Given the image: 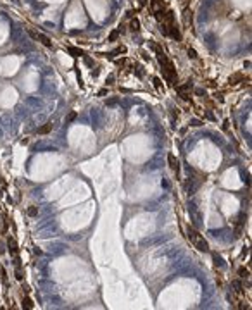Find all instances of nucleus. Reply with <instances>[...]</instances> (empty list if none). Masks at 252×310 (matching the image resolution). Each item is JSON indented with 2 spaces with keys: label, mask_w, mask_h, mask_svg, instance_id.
Returning a JSON list of instances; mask_svg holds the SVG:
<instances>
[{
  "label": "nucleus",
  "mask_w": 252,
  "mask_h": 310,
  "mask_svg": "<svg viewBox=\"0 0 252 310\" xmlns=\"http://www.w3.org/2000/svg\"><path fill=\"white\" fill-rule=\"evenodd\" d=\"M240 79H244V76H242V74H235V76L230 78V84H236Z\"/></svg>",
  "instance_id": "obj_13"
},
{
  "label": "nucleus",
  "mask_w": 252,
  "mask_h": 310,
  "mask_svg": "<svg viewBox=\"0 0 252 310\" xmlns=\"http://www.w3.org/2000/svg\"><path fill=\"white\" fill-rule=\"evenodd\" d=\"M154 86L159 91H163V83H161V79H159V78H154Z\"/></svg>",
  "instance_id": "obj_16"
},
{
  "label": "nucleus",
  "mask_w": 252,
  "mask_h": 310,
  "mask_svg": "<svg viewBox=\"0 0 252 310\" xmlns=\"http://www.w3.org/2000/svg\"><path fill=\"white\" fill-rule=\"evenodd\" d=\"M28 35H30L31 38H35V40L38 38V33H36V31H33V29H28Z\"/></svg>",
  "instance_id": "obj_22"
},
{
  "label": "nucleus",
  "mask_w": 252,
  "mask_h": 310,
  "mask_svg": "<svg viewBox=\"0 0 252 310\" xmlns=\"http://www.w3.org/2000/svg\"><path fill=\"white\" fill-rule=\"evenodd\" d=\"M150 9L157 12V10H164V0H150Z\"/></svg>",
  "instance_id": "obj_7"
},
{
  "label": "nucleus",
  "mask_w": 252,
  "mask_h": 310,
  "mask_svg": "<svg viewBox=\"0 0 252 310\" xmlns=\"http://www.w3.org/2000/svg\"><path fill=\"white\" fill-rule=\"evenodd\" d=\"M188 57H190V59H197V52L194 48H188Z\"/></svg>",
  "instance_id": "obj_20"
},
{
  "label": "nucleus",
  "mask_w": 252,
  "mask_h": 310,
  "mask_svg": "<svg viewBox=\"0 0 252 310\" xmlns=\"http://www.w3.org/2000/svg\"><path fill=\"white\" fill-rule=\"evenodd\" d=\"M0 276H2V281H4V283H7V276H5V269H4V267H0Z\"/></svg>",
  "instance_id": "obj_21"
},
{
  "label": "nucleus",
  "mask_w": 252,
  "mask_h": 310,
  "mask_svg": "<svg viewBox=\"0 0 252 310\" xmlns=\"http://www.w3.org/2000/svg\"><path fill=\"white\" fill-rule=\"evenodd\" d=\"M231 288H233V291H235V293H242V291H244V286H242V283H240V281H233V283H231Z\"/></svg>",
  "instance_id": "obj_11"
},
{
  "label": "nucleus",
  "mask_w": 252,
  "mask_h": 310,
  "mask_svg": "<svg viewBox=\"0 0 252 310\" xmlns=\"http://www.w3.org/2000/svg\"><path fill=\"white\" fill-rule=\"evenodd\" d=\"M155 54H157V60H159L161 69H163V73H164V78L168 79L169 84H174L176 83V69H174V64L166 57V54L161 50L159 45H155Z\"/></svg>",
  "instance_id": "obj_1"
},
{
  "label": "nucleus",
  "mask_w": 252,
  "mask_h": 310,
  "mask_svg": "<svg viewBox=\"0 0 252 310\" xmlns=\"http://www.w3.org/2000/svg\"><path fill=\"white\" fill-rule=\"evenodd\" d=\"M212 257H214V264H216L218 267H223V265H225L223 259H221V257H218V253H212Z\"/></svg>",
  "instance_id": "obj_14"
},
{
  "label": "nucleus",
  "mask_w": 252,
  "mask_h": 310,
  "mask_svg": "<svg viewBox=\"0 0 252 310\" xmlns=\"http://www.w3.org/2000/svg\"><path fill=\"white\" fill-rule=\"evenodd\" d=\"M192 126H200V121H192Z\"/></svg>",
  "instance_id": "obj_26"
},
{
  "label": "nucleus",
  "mask_w": 252,
  "mask_h": 310,
  "mask_svg": "<svg viewBox=\"0 0 252 310\" xmlns=\"http://www.w3.org/2000/svg\"><path fill=\"white\" fill-rule=\"evenodd\" d=\"M168 35L169 36H173L176 41H180L181 40V33L178 31V28H176V24H173V26H169V31H168Z\"/></svg>",
  "instance_id": "obj_8"
},
{
  "label": "nucleus",
  "mask_w": 252,
  "mask_h": 310,
  "mask_svg": "<svg viewBox=\"0 0 252 310\" xmlns=\"http://www.w3.org/2000/svg\"><path fill=\"white\" fill-rule=\"evenodd\" d=\"M16 278L19 279V281H21V279H23V276H21V270H19V269L16 270Z\"/></svg>",
  "instance_id": "obj_23"
},
{
  "label": "nucleus",
  "mask_w": 252,
  "mask_h": 310,
  "mask_svg": "<svg viewBox=\"0 0 252 310\" xmlns=\"http://www.w3.org/2000/svg\"><path fill=\"white\" fill-rule=\"evenodd\" d=\"M36 40L40 41L43 47H47V48H50V47H52V41H50V38L47 36V35H43V33H38V38H36Z\"/></svg>",
  "instance_id": "obj_6"
},
{
  "label": "nucleus",
  "mask_w": 252,
  "mask_h": 310,
  "mask_svg": "<svg viewBox=\"0 0 252 310\" xmlns=\"http://www.w3.org/2000/svg\"><path fill=\"white\" fill-rule=\"evenodd\" d=\"M187 233H188V239H190V243L194 245V248H197L199 252H209V243L205 241V238H204L197 229H194L190 226Z\"/></svg>",
  "instance_id": "obj_2"
},
{
  "label": "nucleus",
  "mask_w": 252,
  "mask_h": 310,
  "mask_svg": "<svg viewBox=\"0 0 252 310\" xmlns=\"http://www.w3.org/2000/svg\"><path fill=\"white\" fill-rule=\"evenodd\" d=\"M130 29H131V31H138V29H140V21H138V19H131Z\"/></svg>",
  "instance_id": "obj_12"
},
{
  "label": "nucleus",
  "mask_w": 252,
  "mask_h": 310,
  "mask_svg": "<svg viewBox=\"0 0 252 310\" xmlns=\"http://www.w3.org/2000/svg\"><path fill=\"white\" fill-rule=\"evenodd\" d=\"M36 214H38V209H36V207H30V209H28V215H31V217H35Z\"/></svg>",
  "instance_id": "obj_18"
},
{
  "label": "nucleus",
  "mask_w": 252,
  "mask_h": 310,
  "mask_svg": "<svg viewBox=\"0 0 252 310\" xmlns=\"http://www.w3.org/2000/svg\"><path fill=\"white\" fill-rule=\"evenodd\" d=\"M118 36H119V31L116 29V31H112L111 35H109V38H107V40H109V41H114L116 38H118Z\"/></svg>",
  "instance_id": "obj_19"
},
{
  "label": "nucleus",
  "mask_w": 252,
  "mask_h": 310,
  "mask_svg": "<svg viewBox=\"0 0 252 310\" xmlns=\"http://www.w3.org/2000/svg\"><path fill=\"white\" fill-rule=\"evenodd\" d=\"M190 86H192L190 83H185V84H181V86H178V88H176V90H178V95L183 98V100H188V98H190V93H188Z\"/></svg>",
  "instance_id": "obj_3"
},
{
  "label": "nucleus",
  "mask_w": 252,
  "mask_h": 310,
  "mask_svg": "<svg viewBox=\"0 0 252 310\" xmlns=\"http://www.w3.org/2000/svg\"><path fill=\"white\" fill-rule=\"evenodd\" d=\"M0 181H2V179H0Z\"/></svg>",
  "instance_id": "obj_27"
},
{
  "label": "nucleus",
  "mask_w": 252,
  "mask_h": 310,
  "mask_svg": "<svg viewBox=\"0 0 252 310\" xmlns=\"http://www.w3.org/2000/svg\"><path fill=\"white\" fill-rule=\"evenodd\" d=\"M238 274H240V278H247V276H249V269L240 267V269H238Z\"/></svg>",
  "instance_id": "obj_17"
},
{
  "label": "nucleus",
  "mask_w": 252,
  "mask_h": 310,
  "mask_svg": "<svg viewBox=\"0 0 252 310\" xmlns=\"http://www.w3.org/2000/svg\"><path fill=\"white\" fill-rule=\"evenodd\" d=\"M52 128H54V124H52V123H47V124H43L41 128H38V129H36V133H38V134H47V133H50V131H52Z\"/></svg>",
  "instance_id": "obj_9"
},
{
  "label": "nucleus",
  "mask_w": 252,
  "mask_h": 310,
  "mask_svg": "<svg viewBox=\"0 0 252 310\" xmlns=\"http://www.w3.org/2000/svg\"><path fill=\"white\" fill-rule=\"evenodd\" d=\"M7 246H9V253H10V255L16 257L17 253H19V248H17V243H16L14 238H9L7 239Z\"/></svg>",
  "instance_id": "obj_4"
},
{
  "label": "nucleus",
  "mask_w": 252,
  "mask_h": 310,
  "mask_svg": "<svg viewBox=\"0 0 252 310\" xmlns=\"http://www.w3.org/2000/svg\"><path fill=\"white\" fill-rule=\"evenodd\" d=\"M23 307H24V309H33V307H35V305H33V302L31 300H30V298H23Z\"/></svg>",
  "instance_id": "obj_15"
},
{
  "label": "nucleus",
  "mask_w": 252,
  "mask_h": 310,
  "mask_svg": "<svg viewBox=\"0 0 252 310\" xmlns=\"http://www.w3.org/2000/svg\"><path fill=\"white\" fill-rule=\"evenodd\" d=\"M112 81H114L112 76H111V78H107V84H112Z\"/></svg>",
  "instance_id": "obj_24"
},
{
  "label": "nucleus",
  "mask_w": 252,
  "mask_h": 310,
  "mask_svg": "<svg viewBox=\"0 0 252 310\" xmlns=\"http://www.w3.org/2000/svg\"><path fill=\"white\" fill-rule=\"evenodd\" d=\"M67 52H69L73 57H83V55H85V52L80 50V48H76V47H67Z\"/></svg>",
  "instance_id": "obj_10"
},
{
  "label": "nucleus",
  "mask_w": 252,
  "mask_h": 310,
  "mask_svg": "<svg viewBox=\"0 0 252 310\" xmlns=\"http://www.w3.org/2000/svg\"><path fill=\"white\" fill-rule=\"evenodd\" d=\"M168 162H169V167L173 169L174 172H178L180 171V162H178V159L174 157L173 154H168Z\"/></svg>",
  "instance_id": "obj_5"
},
{
  "label": "nucleus",
  "mask_w": 252,
  "mask_h": 310,
  "mask_svg": "<svg viewBox=\"0 0 252 310\" xmlns=\"http://www.w3.org/2000/svg\"><path fill=\"white\" fill-rule=\"evenodd\" d=\"M74 117H76V114H74V112H73V114H71V115H69V119H67V121H69V123H71V121H73V119H74Z\"/></svg>",
  "instance_id": "obj_25"
}]
</instances>
